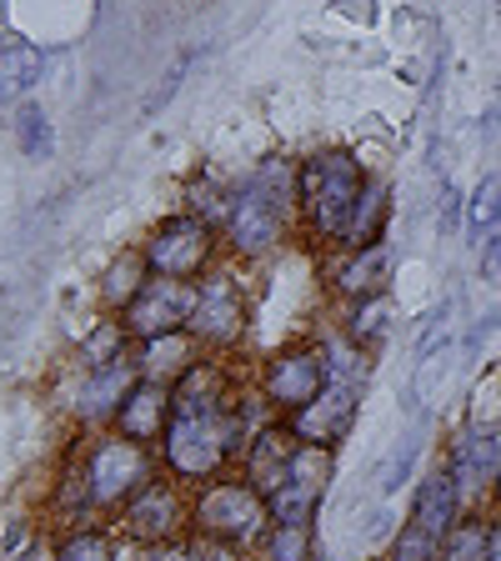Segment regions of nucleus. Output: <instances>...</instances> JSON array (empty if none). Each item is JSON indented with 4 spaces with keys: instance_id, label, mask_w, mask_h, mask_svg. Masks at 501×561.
Segmentation results:
<instances>
[{
    "instance_id": "f257e3e1",
    "label": "nucleus",
    "mask_w": 501,
    "mask_h": 561,
    "mask_svg": "<svg viewBox=\"0 0 501 561\" xmlns=\"http://www.w3.org/2000/svg\"><path fill=\"white\" fill-rule=\"evenodd\" d=\"M236 391L216 366L201 362L186 381H175V411L161 436V461L181 481H210L226 461H236L231 432H226V411Z\"/></svg>"
},
{
    "instance_id": "f03ea898",
    "label": "nucleus",
    "mask_w": 501,
    "mask_h": 561,
    "mask_svg": "<svg viewBox=\"0 0 501 561\" xmlns=\"http://www.w3.org/2000/svg\"><path fill=\"white\" fill-rule=\"evenodd\" d=\"M292 201H296V165L266 161L231 196V210H226V221H221L226 245L246 261L276 251L281 236H286V210H292Z\"/></svg>"
},
{
    "instance_id": "7ed1b4c3",
    "label": "nucleus",
    "mask_w": 501,
    "mask_h": 561,
    "mask_svg": "<svg viewBox=\"0 0 501 561\" xmlns=\"http://www.w3.org/2000/svg\"><path fill=\"white\" fill-rule=\"evenodd\" d=\"M366 165L351 151H316L296 165V206H301L306 226L327 241H341L351 210L366 191Z\"/></svg>"
},
{
    "instance_id": "20e7f679",
    "label": "nucleus",
    "mask_w": 501,
    "mask_h": 561,
    "mask_svg": "<svg viewBox=\"0 0 501 561\" xmlns=\"http://www.w3.org/2000/svg\"><path fill=\"white\" fill-rule=\"evenodd\" d=\"M191 522H196L201 537H216V541H231V547H257L266 537L271 526V506L251 481H210L201 486L196 506H191Z\"/></svg>"
},
{
    "instance_id": "39448f33",
    "label": "nucleus",
    "mask_w": 501,
    "mask_h": 561,
    "mask_svg": "<svg viewBox=\"0 0 501 561\" xmlns=\"http://www.w3.org/2000/svg\"><path fill=\"white\" fill-rule=\"evenodd\" d=\"M81 467L86 486H91V506H126L136 491H146L156 481V451L146 442L111 432L101 442H91Z\"/></svg>"
},
{
    "instance_id": "423d86ee",
    "label": "nucleus",
    "mask_w": 501,
    "mask_h": 561,
    "mask_svg": "<svg viewBox=\"0 0 501 561\" xmlns=\"http://www.w3.org/2000/svg\"><path fill=\"white\" fill-rule=\"evenodd\" d=\"M146 261H151L156 276H175V280H191V276H206L210 256H216V226L196 210L186 216H166L151 236H146Z\"/></svg>"
},
{
    "instance_id": "0eeeda50",
    "label": "nucleus",
    "mask_w": 501,
    "mask_h": 561,
    "mask_svg": "<svg viewBox=\"0 0 501 561\" xmlns=\"http://www.w3.org/2000/svg\"><path fill=\"white\" fill-rule=\"evenodd\" d=\"M337 446H316V442H301L292 456V467L281 477V486L266 496L271 506V522H292V526H311L316 506L327 496L331 477H337Z\"/></svg>"
},
{
    "instance_id": "6e6552de",
    "label": "nucleus",
    "mask_w": 501,
    "mask_h": 561,
    "mask_svg": "<svg viewBox=\"0 0 501 561\" xmlns=\"http://www.w3.org/2000/svg\"><path fill=\"white\" fill-rule=\"evenodd\" d=\"M191 311H196V280L151 276L136 301L121 311V321H126L130 341H151L166 331H191Z\"/></svg>"
},
{
    "instance_id": "1a4fd4ad",
    "label": "nucleus",
    "mask_w": 501,
    "mask_h": 561,
    "mask_svg": "<svg viewBox=\"0 0 501 561\" xmlns=\"http://www.w3.org/2000/svg\"><path fill=\"white\" fill-rule=\"evenodd\" d=\"M327 386V351L321 346H292L276 351L266 366H261V397L271 401L276 416H292L306 401Z\"/></svg>"
},
{
    "instance_id": "9d476101",
    "label": "nucleus",
    "mask_w": 501,
    "mask_h": 561,
    "mask_svg": "<svg viewBox=\"0 0 501 561\" xmlns=\"http://www.w3.org/2000/svg\"><path fill=\"white\" fill-rule=\"evenodd\" d=\"M191 331L201 336V346H231V341L246 336V296L231 271H206L196 280Z\"/></svg>"
},
{
    "instance_id": "9b49d317",
    "label": "nucleus",
    "mask_w": 501,
    "mask_h": 561,
    "mask_svg": "<svg viewBox=\"0 0 501 561\" xmlns=\"http://www.w3.org/2000/svg\"><path fill=\"white\" fill-rule=\"evenodd\" d=\"M356 411H362V386H346V381H331L327 376V386H321L301 411H292V416H281V421H286L301 442L337 446V442H346V432L356 426Z\"/></svg>"
},
{
    "instance_id": "f8f14e48",
    "label": "nucleus",
    "mask_w": 501,
    "mask_h": 561,
    "mask_svg": "<svg viewBox=\"0 0 501 561\" xmlns=\"http://www.w3.org/2000/svg\"><path fill=\"white\" fill-rule=\"evenodd\" d=\"M126 537L140 541V547H166V541H181V531H186L191 512L186 502H181V491L171 486V481L156 477L146 491H136L126 506Z\"/></svg>"
},
{
    "instance_id": "ddd939ff",
    "label": "nucleus",
    "mask_w": 501,
    "mask_h": 561,
    "mask_svg": "<svg viewBox=\"0 0 501 561\" xmlns=\"http://www.w3.org/2000/svg\"><path fill=\"white\" fill-rule=\"evenodd\" d=\"M136 376H140L136 356H121L111 366H91L81 376V386H76V416L86 426H116V411L126 401V391L136 386Z\"/></svg>"
},
{
    "instance_id": "4468645a",
    "label": "nucleus",
    "mask_w": 501,
    "mask_h": 561,
    "mask_svg": "<svg viewBox=\"0 0 501 561\" xmlns=\"http://www.w3.org/2000/svg\"><path fill=\"white\" fill-rule=\"evenodd\" d=\"M171 411H175V386L136 376V386L126 391V401H121V411H116V432L130 436V442L161 446L166 426H171Z\"/></svg>"
},
{
    "instance_id": "2eb2a0df",
    "label": "nucleus",
    "mask_w": 501,
    "mask_h": 561,
    "mask_svg": "<svg viewBox=\"0 0 501 561\" xmlns=\"http://www.w3.org/2000/svg\"><path fill=\"white\" fill-rule=\"evenodd\" d=\"M296 446H301V436H296L286 421H271V426H261L257 442L246 446V456H241L246 481H251L261 496H271V491L281 486V477H286V467H292Z\"/></svg>"
},
{
    "instance_id": "dca6fc26",
    "label": "nucleus",
    "mask_w": 501,
    "mask_h": 561,
    "mask_svg": "<svg viewBox=\"0 0 501 561\" xmlns=\"http://www.w3.org/2000/svg\"><path fill=\"white\" fill-rule=\"evenodd\" d=\"M201 366V336L196 331H166V336H151L136 346V371L146 381H186L191 371Z\"/></svg>"
},
{
    "instance_id": "f3484780",
    "label": "nucleus",
    "mask_w": 501,
    "mask_h": 561,
    "mask_svg": "<svg viewBox=\"0 0 501 561\" xmlns=\"http://www.w3.org/2000/svg\"><path fill=\"white\" fill-rule=\"evenodd\" d=\"M446 471H452L456 491H462V506H477L487 496V486H497V436L462 432L452 446Z\"/></svg>"
},
{
    "instance_id": "a211bd4d",
    "label": "nucleus",
    "mask_w": 501,
    "mask_h": 561,
    "mask_svg": "<svg viewBox=\"0 0 501 561\" xmlns=\"http://www.w3.org/2000/svg\"><path fill=\"white\" fill-rule=\"evenodd\" d=\"M462 512H467V506H462V491H456L452 471L436 467L432 477H421L417 496H411V526H421L432 541H442L446 531L462 522Z\"/></svg>"
},
{
    "instance_id": "6ab92c4d",
    "label": "nucleus",
    "mask_w": 501,
    "mask_h": 561,
    "mask_svg": "<svg viewBox=\"0 0 501 561\" xmlns=\"http://www.w3.org/2000/svg\"><path fill=\"white\" fill-rule=\"evenodd\" d=\"M41 70H46L41 46H31L21 35H0V111L25 105V95L41 81Z\"/></svg>"
},
{
    "instance_id": "aec40b11",
    "label": "nucleus",
    "mask_w": 501,
    "mask_h": 561,
    "mask_svg": "<svg viewBox=\"0 0 501 561\" xmlns=\"http://www.w3.org/2000/svg\"><path fill=\"white\" fill-rule=\"evenodd\" d=\"M386 280H391V251H386V241H376V245L351 251V261L337 271V291L346 301H366V296L386 291Z\"/></svg>"
},
{
    "instance_id": "412c9836",
    "label": "nucleus",
    "mask_w": 501,
    "mask_h": 561,
    "mask_svg": "<svg viewBox=\"0 0 501 561\" xmlns=\"http://www.w3.org/2000/svg\"><path fill=\"white\" fill-rule=\"evenodd\" d=\"M386 216H391V201H386V181H366L362 201H356V210H351L346 231H341V241L351 245V251H362V245H376L386 236Z\"/></svg>"
},
{
    "instance_id": "4be33fe9",
    "label": "nucleus",
    "mask_w": 501,
    "mask_h": 561,
    "mask_svg": "<svg viewBox=\"0 0 501 561\" xmlns=\"http://www.w3.org/2000/svg\"><path fill=\"white\" fill-rule=\"evenodd\" d=\"M151 276L156 271H151V261H146V251H121V256L105 266V280H101L105 306H111V311H126Z\"/></svg>"
},
{
    "instance_id": "5701e85b",
    "label": "nucleus",
    "mask_w": 501,
    "mask_h": 561,
    "mask_svg": "<svg viewBox=\"0 0 501 561\" xmlns=\"http://www.w3.org/2000/svg\"><path fill=\"white\" fill-rule=\"evenodd\" d=\"M386 331H391V301H386V291L382 296H366V301H351V321H346V341H351V346L372 351Z\"/></svg>"
},
{
    "instance_id": "b1692460",
    "label": "nucleus",
    "mask_w": 501,
    "mask_h": 561,
    "mask_svg": "<svg viewBox=\"0 0 501 561\" xmlns=\"http://www.w3.org/2000/svg\"><path fill=\"white\" fill-rule=\"evenodd\" d=\"M11 126H15V140H21L25 161H50V151H56V130H50V121H46L41 105H21Z\"/></svg>"
},
{
    "instance_id": "393cba45",
    "label": "nucleus",
    "mask_w": 501,
    "mask_h": 561,
    "mask_svg": "<svg viewBox=\"0 0 501 561\" xmlns=\"http://www.w3.org/2000/svg\"><path fill=\"white\" fill-rule=\"evenodd\" d=\"M126 346H130L126 321H95L91 336H81V362H86V371H91V366H111V362H121V356H130Z\"/></svg>"
},
{
    "instance_id": "a878e982",
    "label": "nucleus",
    "mask_w": 501,
    "mask_h": 561,
    "mask_svg": "<svg viewBox=\"0 0 501 561\" xmlns=\"http://www.w3.org/2000/svg\"><path fill=\"white\" fill-rule=\"evenodd\" d=\"M487 537H491V526L456 522L436 547H442V561H487Z\"/></svg>"
},
{
    "instance_id": "bb28decb",
    "label": "nucleus",
    "mask_w": 501,
    "mask_h": 561,
    "mask_svg": "<svg viewBox=\"0 0 501 561\" xmlns=\"http://www.w3.org/2000/svg\"><path fill=\"white\" fill-rule=\"evenodd\" d=\"M56 561H116V547H111L105 531L86 526V531H66L56 541Z\"/></svg>"
},
{
    "instance_id": "cd10ccee",
    "label": "nucleus",
    "mask_w": 501,
    "mask_h": 561,
    "mask_svg": "<svg viewBox=\"0 0 501 561\" xmlns=\"http://www.w3.org/2000/svg\"><path fill=\"white\" fill-rule=\"evenodd\" d=\"M467 221L471 231H501V175H487L477 191H471L467 201Z\"/></svg>"
},
{
    "instance_id": "c85d7f7f",
    "label": "nucleus",
    "mask_w": 501,
    "mask_h": 561,
    "mask_svg": "<svg viewBox=\"0 0 501 561\" xmlns=\"http://www.w3.org/2000/svg\"><path fill=\"white\" fill-rule=\"evenodd\" d=\"M266 557L271 561H311V526L276 522L266 531Z\"/></svg>"
},
{
    "instance_id": "c756f323",
    "label": "nucleus",
    "mask_w": 501,
    "mask_h": 561,
    "mask_svg": "<svg viewBox=\"0 0 501 561\" xmlns=\"http://www.w3.org/2000/svg\"><path fill=\"white\" fill-rule=\"evenodd\" d=\"M436 551H442V547H436L421 526L407 522V526H401V537L391 541V557H386V561H436Z\"/></svg>"
},
{
    "instance_id": "7c9ffc66",
    "label": "nucleus",
    "mask_w": 501,
    "mask_h": 561,
    "mask_svg": "<svg viewBox=\"0 0 501 561\" xmlns=\"http://www.w3.org/2000/svg\"><path fill=\"white\" fill-rule=\"evenodd\" d=\"M481 280H487V286H501V231L481 245Z\"/></svg>"
},
{
    "instance_id": "2f4dec72",
    "label": "nucleus",
    "mask_w": 501,
    "mask_h": 561,
    "mask_svg": "<svg viewBox=\"0 0 501 561\" xmlns=\"http://www.w3.org/2000/svg\"><path fill=\"white\" fill-rule=\"evenodd\" d=\"M146 561H201L196 557V541H166V547H151Z\"/></svg>"
},
{
    "instance_id": "473e14b6",
    "label": "nucleus",
    "mask_w": 501,
    "mask_h": 561,
    "mask_svg": "<svg viewBox=\"0 0 501 561\" xmlns=\"http://www.w3.org/2000/svg\"><path fill=\"white\" fill-rule=\"evenodd\" d=\"M487 561H501V522L491 526V537H487Z\"/></svg>"
},
{
    "instance_id": "72a5a7b5",
    "label": "nucleus",
    "mask_w": 501,
    "mask_h": 561,
    "mask_svg": "<svg viewBox=\"0 0 501 561\" xmlns=\"http://www.w3.org/2000/svg\"><path fill=\"white\" fill-rule=\"evenodd\" d=\"M21 561H56V547H31Z\"/></svg>"
},
{
    "instance_id": "f704fd0d",
    "label": "nucleus",
    "mask_w": 501,
    "mask_h": 561,
    "mask_svg": "<svg viewBox=\"0 0 501 561\" xmlns=\"http://www.w3.org/2000/svg\"><path fill=\"white\" fill-rule=\"evenodd\" d=\"M497 486H501V432H497Z\"/></svg>"
}]
</instances>
